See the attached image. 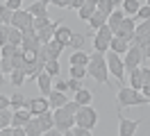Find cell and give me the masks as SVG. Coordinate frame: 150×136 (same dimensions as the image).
<instances>
[{
	"label": "cell",
	"instance_id": "cell-12",
	"mask_svg": "<svg viewBox=\"0 0 150 136\" xmlns=\"http://www.w3.org/2000/svg\"><path fill=\"white\" fill-rule=\"evenodd\" d=\"M30 118H32V111L28 107L14 109V113H11V127H25Z\"/></svg>",
	"mask_w": 150,
	"mask_h": 136
},
{
	"label": "cell",
	"instance_id": "cell-7",
	"mask_svg": "<svg viewBox=\"0 0 150 136\" xmlns=\"http://www.w3.org/2000/svg\"><path fill=\"white\" fill-rule=\"evenodd\" d=\"M107 66H109V73H112L118 82L125 80V75H127V73H125V63H123V57H121V54H116V52L107 54Z\"/></svg>",
	"mask_w": 150,
	"mask_h": 136
},
{
	"label": "cell",
	"instance_id": "cell-9",
	"mask_svg": "<svg viewBox=\"0 0 150 136\" xmlns=\"http://www.w3.org/2000/svg\"><path fill=\"white\" fill-rule=\"evenodd\" d=\"M43 66H46V59L39 54L37 59H32V61H25V66H23V73H25L28 77H32V80H37L39 75L43 73Z\"/></svg>",
	"mask_w": 150,
	"mask_h": 136
},
{
	"label": "cell",
	"instance_id": "cell-49",
	"mask_svg": "<svg viewBox=\"0 0 150 136\" xmlns=\"http://www.w3.org/2000/svg\"><path fill=\"white\" fill-rule=\"evenodd\" d=\"M5 82H7L5 80V73H2V68H0V84H5Z\"/></svg>",
	"mask_w": 150,
	"mask_h": 136
},
{
	"label": "cell",
	"instance_id": "cell-43",
	"mask_svg": "<svg viewBox=\"0 0 150 136\" xmlns=\"http://www.w3.org/2000/svg\"><path fill=\"white\" fill-rule=\"evenodd\" d=\"M66 82H68V91H80V89H82V80L71 77V80H66Z\"/></svg>",
	"mask_w": 150,
	"mask_h": 136
},
{
	"label": "cell",
	"instance_id": "cell-29",
	"mask_svg": "<svg viewBox=\"0 0 150 136\" xmlns=\"http://www.w3.org/2000/svg\"><path fill=\"white\" fill-rule=\"evenodd\" d=\"M43 70L48 75H52V77H59V59H48L46 66H43Z\"/></svg>",
	"mask_w": 150,
	"mask_h": 136
},
{
	"label": "cell",
	"instance_id": "cell-1",
	"mask_svg": "<svg viewBox=\"0 0 150 136\" xmlns=\"http://www.w3.org/2000/svg\"><path fill=\"white\" fill-rule=\"evenodd\" d=\"M55 127V116H52V109H46L37 116H32L25 125V136H43Z\"/></svg>",
	"mask_w": 150,
	"mask_h": 136
},
{
	"label": "cell",
	"instance_id": "cell-10",
	"mask_svg": "<svg viewBox=\"0 0 150 136\" xmlns=\"http://www.w3.org/2000/svg\"><path fill=\"white\" fill-rule=\"evenodd\" d=\"M137 127H139V120H127L121 113V109H118V134L121 136H134L137 134Z\"/></svg>",
	"mask_w": 150,
	"mask_h": 136
},
{
	"label": "cell",
	"instance_id": "cell-44",
	"mask_svg": "<svg viewBox=\"0 0 150 136\" xmlns=\"http://www.w3.org/2000/svg\"><path fill=\"white\" fill-rule=\"evenodd\" d=\"M21 2L23 0H5V5L11 9V11H16V9H21Z\"/></svg>",
	"mask_w": 150,
	"mask_h": 136
},
{
	"label": "cell",
	"instance_id": "cell-40",
	"mask_svg": "<svg viewBox=\"0 0 150 136\" xmlns=\"http://www.w3.org/2000/svg\"><path fill=\"white\" fill-rule=\"evenodd\" d=\"M134 18H141V20H150V5H141Z\"/></svg>",
	"mask_w": 150,
	"mask_h": 136
},
{
	"label": "cell",
	"instance_id": "cell-36",
	"mask_svg": "<svg viewBox=\"0 0 150 136\" xmlns=\"http://www.w3.org/2000/svg\"><path fill=\"white\" fill-rule=\"evenodd\" d=\"M0 16H2V20L9 25V23H11V16H14V11H11V9L7 7L5 2H0Z\"/></svg>",
	"mask_w": 150,
	"mask_h": 136
},
{
	"label": "cell",
	"instance_id": "cell-52",
	"mask_svg": "<svg viewBox=\"0 0 150 136\" xmlns=\"http://www.w3.org/2000/svg\"><path fill=\"white\" fill-rule=\"evenodd\" d=\"M146 5H150V0H148V2H146Z\"/></svg>",
	"mask_w": 150,
	"mask_h": 136
},
{
	"label": "cell",
	"instance_id": "cell-13",
	"mask_svg": "<svg viewBox=\"0 0 150 136\" xmlns=\"http://www.w3.org/2000/svg\"><path fill=\"white\" fill-rule=\"evenodd\" d=\"M25 107L32 111V116H37L41 111L50 109V102H48V98H32V100H25Z\"/></svg>",
	"mask_w": 150,
	"mask_h": 136
},
{
	"label": "cell",
	"instance_id": "cell-26",
	"mask_svg": "<svg viewBox=\"0 0 150 136\" xmlns=\"http://www.w3.org/2000/svg\"><path fill=\"white\" fill-rule=\"evenodd\" d=\"M25 80H28V75H25L23 70H18V68L9 73V82L14 84V86H16V89H21V86L25 84Z\"/></svg>",
	"mask_w": 150,
	"mask_h": 136
},
{
	"label": "cell",
	"instance_id": "cell-8",
	"mask_svg": "<svg viewBox=\"0 0 150 136\" xmlns=\"http://www.w3.org/2000/svg\"><path fill=\"white\" fill-rule=\"evenodd\" d=\"M132 43L139 45L141 50L150 43V20H141L139 25L134 27V39H132Z\"/></svg>",
	"mask_w": 150,
	"mask_h": 136
},
{
	"label": "cell",
	"instance_id": "cell-32",
	"mask_svg": "<svg viewBox=\"0 0 150 136\" xmlns=\"http://www.w3.org/2000/svg\"><path fill=\"white\" fill-rule=\"evenodd\" d=\"M68 73H71V77H75V80H84L86 75V66H71L68 68Z\"/></svg>",
	"mask_w": 150,
	"mask_h": 136
},
{
	"label": "cell",
	"instance_id": "cell-24",
	"mask_svg": "<svg viewBox=\"0 0 150 136\" xmlns=\"http://www.w3.org/2000/svg\"><path fill=\"white\" fill-rule=\"evenodd\" d=\"M121 5H123V14H125V16H137V11H139V7H141L139 0H123Z\"/></svg>",
	"mask_w": 150,
	"mask_h": 136
},
{
	"label": "cell",
	"instance_id": "cell-30",
	"mask_svg": "<svg viewBox=\"0 0 150 136\" xmlns=\"http://www.w3.org/2000/svg\"><path fill=\"white\" fill-rule=\"evenodd\" d=\"M21 107H25V95L21 91H16L9 98V109H21Z\"/></svg>",
	"mask_w": 150,
	"mask_h": 136
},
{
	"label": "cell",
	"instance_id": "cell-34",
	"mask_svg": "<svg viewBox=\"0 0 150 136\" xmlns=\"http://www.w3.org/2000/svg\"><path fill=\"white\" fill-rule=\"evenodd\" d=\"M11 113H14V111H9V107L0 111V129H2V127H9V125H11Z\"/></svg>",
	"mask_w": 150,
	"mask_h": 136
},
{
	"label": "cell",
	"instance_id": "cell-31",
	"mask_svg": "<svg viewBox=\"0 0 150 136\" xmlns=\"http://www.w3.org/2000/svg\"><path fill=\"white\" fill-rule=\"evenodd\" d=\"M7 41H9V43H14V45H21V41H23V32H21L18 27H11V25H9Z\"/></svg>",
	"mask_w": 150,
	"mask_h": 136
},
{
	"label": "cell",
	"instance_id": "cell-33",
	"mask_svg": "<svg viewBox=\"0 0 150 136\" xmlns=\"http://www.w3.org/2000/svg\"><path fill=\"white\" fill-rule=\"evenodd\" d=\"M114 9H116V5H114L112 0H98V11H103V14H112Z\"/></svg>",
	"mask_w": 150,
	"mask_h": 136
},
{
	"label": "cell",
	"instance_id": "cell-48",
	"mask_svg": "<svg viewBox=\"0 0 150 136\" xmlns=\"http://www.w3.org/2000/svg\"><path fill=\"white\" fill-rule=\"evenodd\" d=\"M143 57H146V59H150V43L143 48Z\"/></svg>",
	"mask_w": 150,
	"mask_h": 136
},
{
	"label": "cell",
	"instance_id": "cell-25",
	"mask_svg": "<svg viewBox=\"0 0 150 136\" xmlns=\"http://www.w3.org/2000/svg\"><path fill=\"white\" fill-rule=\"evenodd\" d=\"M28 11L34 18H37V16H48V5H43L41 0H37V2H32V5L28 7Z\"/></svg>",
	"mask_w": 150,
	"mask_h": 136
},
{
	"label": "cell",
	"instance_id": "cell-28",
	"mask_svg": "<svg viewBox=\"0 0 150 136\" xmlns=\"http://www.w3.org/2000/svg\"><path fill=\"white\" fill-rule=\"evenodd\" d=\"M93 50H96V52H105V54H107V52H109V41L93 34Z\"/></svg>",
	"mask_w": 150,
	"mask_h": 136
},
{
	"label": "cell",
	"instance_id": "cell-3",
	"mask_svg": "<svg viewBox=\"0 0 150 136\" xmlns=\"http://www.w3.org/2000/svg\"><path fill=\"white\" fill-rule=\"evenodd\" d=\"M139 104H148V98L141 91L132 89V86H121L118 89V109L139 107Z\"/></svg>",
	"mask_w": 150,
	"mask_h": 136
},
{
	"label": "cell",
	"instance_id": "cell-46",
	"mask_svg": "<svg viewBox=\"0 0 150 136\" xmlns=\"http://www.w3.org/2000/svg\"><path fill=\"white\" fill-rule=\"evenodd\" d=\"M68 2L71 0H52V5H57L59 9H68Z\"/></svg>",
	"mask_w": 150,
	"mask_h": 136
},
{
	"label": "cell",
	"instance_id": "cell-2",
	"mask_svg": "<svg viewBox=\"0 0 150 136\" xmlns=\"http://www.w3.org/2000/svg\"><path fill=\"white\" fill-rule=\"evenodd\" d=\"M86 73L100 84H109V66H107V57L105 52H96L89 54V63H86Z\"/></svg>",
	"mask_w": 150,
	"mask_h": 136
},
{
	"label": "cell",
	"instance_id": "cell-22",
	"mask_svg": "<svg viewBox=\"0 0 150 136\" xmlns=\"http://www.w3.org/2000/svg\"><path fill=\"white\" fill-rule=\"evenodd\" d=\"M68 63L71 66H86L89 63V54L82 52V50H73V54L68 57Z\"/></svg>",
	"mask_w": 150,
	"mask_h": 136
},
{
	"label": "cell",
	"instance_id": "cell-20",
	"mask_svg": "<svg viewBox=\"0 0 150 136\" xmlns=\"http://www.w3.org/2000/svg\"><path fill=\"white\" fill-rule=\"evenodd\" d=\"M123 18H125V14H123V11H118V9H114L112 14H109V18H107V25L112 27V32H114V34L118 32V27H121Z\"/></svg>",
	"mask_w": 150,
	"mask_h": 136
},
{
	"label": "cell",
	"instance_id": "cell-42",
	"mask_svg": "<svg viewBox=\"0 0 150 136\" xmlns=\"http://www.w3.org/2000/svg\"><path fill=\"white\" fill-rule=\"evenodd\" d=\"M52 89H55V91H62V93H66V91H68V82H66V80H59V77H57V82L52 84Z\"/></svg>",
	"mask_w": 150,
	"mask_h": 136
},
{
	"label": "cell",
	"instance_id": "cell-18",
	"mask_svg": "<svg viewBox=\"0 0 150 136\" xmlns=\"http://www.w3.org/2000/svg\"><path fill=\"white\" fill-rule=\"evenodd\" d=\"M107 18H109L107 14H103V11H98V9H96V14L89 18L86 23H89V27H91V32H96V30H100L103 25H107Z\"/></svg>",
	"mask_w": 150,
	"mask_h": 136
},
{
	"label": "cell",
	"instance_id": "cell-39",
	"mask_svg": "<svg viewBox=\"0 0 150 136\" xmlns=\"http://www.w3.org/2000/svg\"><path fill=\"white\" fill-rule=\"evenodd\" d=\"M96 36H100V39H107V41H112L114 32H112V27H109V25H103L100 30H96Z\"/></svg>",
	"mask_w": 150,
	"mask_h": 136
},
{
	"label": "cell",
	"instance_id": "cell-47",
	"mask_svg": "<svg viewBox=\"0 0 150 136\" xmlns=\"http://www.w3.org/2000/svg\"><path fill=\"white\" fill-rule=\"evenodd\" d=\"M7 107H9V98H7V95H0V111L7 109Z\"/></svg>",
	"mask_w": 150,
	"mask_h": 136
},
{
	"label": "cell",
	"instance_id": "cell-4",
	"mask_svg": "<svg viewBox=\"0 0 150 136\" xmlns=\"http://www.w3.org/2000/svg\"><path fill=\"white\" fill-rule=\"evenodd\" d=\"M75 125L86 127V129L93 132V127L98 125V111L93 107H89V104H82V107L75 111Z\"/></svg>",
	"mask_w": 150,
	"mask_h": 136
},
{
	"label": "cell",
	"instance_id": "cell-45",
	"mask_svg": "<svg viewBox=\"0 0 150 136\" xmlns=\"http://www.w3.org/2000/svg\"><path fill=\"white\" fill-rule=\"evenodd\" d=\"M84 2H86V0H71V2H68V7H71V9H80Z\"/></svg>",
	"mask_w": 150,
	"mask_h": 136
},
{
	"label": "cell",
	"instance_id": "cell-16",
	"mask_svg": "<svg viewBox=\"0 0 150 136\" xmlns=\"http://www.w3.org/2000/svg\"><path fill=\"white\" fill-rule=\"evenodd\" d=\"M37 86H39V91H41V93L48 98V93L52 91V75H48V73L43 70V73L37 77Z\"/></svg>",
	"mask_w": 150,
	"mask_h": 136
},
{
	"label": "cell",
	"instance_id": "cell-50",
	"mask_svg": "<svg viewBox=\"0 0 150 136\" xmlns=\"http://www.w3.org/2000/svg\"><path fill=\"white\" fill-rule=\"evenodd\" d=\"M41 2H43V5H50V2H52V0H41Z\"/></svg>",
	"mask_w": 150,
	"mask_h": 136
},
{
	"label": "cell",
	"instance_id": "cell-51",
	"mask_svg": "<svg viewBox=\"0 0 150 136\" xmlns=\"http://www.w3.org/2000/svg\"><path fill=\"white\" fill-rule=\"evenodd\" d=\"M0 25H7V23H5V20H2V16H0Z\"/></svg>",
	"mask_w": 150,
	"mask_h": 136
},
{
	"label": "cell",
	"instance_id": "cell-14",
	"mask_svg": "<svg viewBox=\"0 0 150 136\" xmlns=\"http://www.w3.org/2000/svg\"><path fill=\"white\" fill-rule=\"evenodd\" d=\"M130 45H132V43L127 41V39H123V36L114 34V36H112V41H109V50H112V52H116V54H125Z\"/></svg>",
	"mask_w": 150,
	"mask_h": 136
},
{
	"label": "cell",
	"instance_id": "cell-17",
	"mask_svg": "<svg viewBox=\"0 0 150 136\" xmlns=\"http://www.w3.org/2000/svg\"><path fill=\"white\" fill-rule=\"evenodd\" d=\"M55 39L59 41V43H64L66 48H68V43H71V39H73V30H71V27H66V25H57Z\"/></svg>",
	"mask_w": 150,
	"mask_h": 136
},
{
	"label": "cell",
	"instance_id": "cell-19",
	"mask_svg": "<svg viewBox=\"0 0 150 136\" xmlns=\"http://www.w3.org/2000/svg\"><path fill=\"white\" fill-rule=\"evenodd\" d=\"M55 32H57V23H50L48 27H43V30H39L37 36L41 43H48V41H52L55 39Z\"/></svg>",
	"mask_w": 150,
	"mask_h": 136
},
{
	"label": "cell",
	"instance_id": "cell-37",
	"mask_svg": "<svg viewBox=\"0 0 150 136\" xmlns=\"http://www.w3.org/2000/svg\"><path fill=\"white\" fill-rule=\"evenodd\" d=\"M50 23H52V20H50V16H37V18H34V30L39 32V30L48 27Z\"/></svg>",
	"mask_w": 150,
	"mask_h": 136
},
{
	"label": "cell",
	"instance_id": "cell-11",
	"mask_svg": "<svg viewBox=\"0 0 150 136\" xmlns=\"http://www.w3.org/2000/svg\"><path fill=\"white\" fill-rule=\"evenodd\" d=\"M134 27H137V18H134V16H130V18L125 16L116 34H118V36H123V39H127V41L132 43V39H134Z\"/></svg>",
	"mask_w": 150,
	"mask_h": 136
},
{
	"label": "cell",
	"instance_id": "cell-27",
	"mask_svg": "<svg viewBox=\"0 0 150 136\" xmlns=\"http://www.w3.org/2000/svg\"><path fill=\"white\" fill-rule=\"evenodd\" d=\"M91 98H93V93H91V91H86L84 86H82L80 91H75V102H77V104H89Z\"/></svg>",
	"mask_w": 150,
	"mask_h": 136
},
{
	"label": "cell",
	"instance_id": "cell-53",
	"mask_svg": "<svg viewBox=\"0 0 150 136\" xmlns=\"http://www.w3.org/2000/svg\"><path fill=\"white\" fill-rule=\"evenodd\" d=\"M148 104H150V98H148Z\"/></svg>",
	"mask_w": 150,
	"mask_h": 136
},
{
	"label": "cell",
	"instance_id": "cell-35",
	"mask_svg": "<svg viewBox=\"0 0 150 136\" xmlns=\"http://www.w3.org/2000/svg\"><path fill=\"white\" fill-rule=\"evenodd\" d=\"M21 50V45H14V43H5L2 48H0V52H2V57H14V54Z\"/></svg>",
	"mask_w": 150,
	"mask_h": 136
},
{
	"label": "cell",
	"instance_id": "cell-23",
	"mask_svg": "<svg viewBox=\"0 0 150 136\" xmlns=\"http://www.w3.org/2000/svg\"><path fill=\"white\" fill-rule=\"evenodd\" d=\"M127 73H130V86H132V89H137V91H141V86H143L141 66H139V68H132V70H127Z\"/></svg>",
	"mask_w": 150,
	"mask_h": 136
},
{
	"label": "cell",
	"instance_id": "cell-21",
	"mask_svg": "<svg viewBox=\"0 0 150 136\" xmlns=\"http://www.w3.org/2000/svg\"><path fill=\"white\" fill-rule=\"evenodd\" d=\"M96 9H98V2H89V0H86L84 5L77 9V14H80V18H82V20H89V18L96 14Z\"/></svg>",
	"mask_w": 150,
	"mask_h": 136
},
{
	"label": "cell",
	"instance_id": "cell-38",
	"mask_svg": "<svg viewBox=\"0 0 150 136\" xmlns=\"http://www.w3.org/2000/svg\"><path fill=\"white\" fill-rule=\"evenodd\" d=\"M82 45H84V36H82V34H73L68 48H73V50H82Z\"/></svg>",
	"mask_w": 150,
	"mask_h": 136
},
{
	"label": "cell",
	"instance_id": "cell-15",
	"mask_svg": "<svg viewBox=\"0 0 150 136\" xmlns=\"http://www.w3.org/2000/svg\"><path fill=\"white\" fill-rule=\"evenodd\" d=\"M48 102H50V109H59V107H64L66 102H68V98H66V93L52 89L48 93Z\"/></svg>",
	"mask_w": 150,
	"mask_h": 136
},
{
	"label": "cell",
	"instance_id": "cell-41",
	"mask_svg": "<svg viewBox=\"0 0 150 136\" xmlns=\"http://www.w3.org/2000/svg\"><path fill=\"white\" fill-rule=\"evenodd\" d=\"M0 68H2V73H11V70H14L11 57H2V59H0Z\"/></svg>",
	"mask_w": 150,
	"mask_h": 136
},
{
	"label": "cell",
	"instance_id": "cell-6",
	"mask_svg": "<svg viewBox=\"0 0 150 136\" xmlns=\"http://www.w3.org/2000/svg\"><path fill=\"white\" fill-rule=\"evenodd\" d=\"M9 25L11 27H18L21 32H23V30H32V27H34V16L30 14L28 9H16L14 16H11Z\"/></svg>",
	"mask_w": 150,
	"mask_h": 136
},
{
	"label": "cell",
	"instance_id": "cell-5",
	"mask_svg": "<svg viewBox=\"0 0 150 136\" xmlns=\"http://www.w3.org/2000/svg\"><path fill=\"white\" fill-rule=\"evenodd\" d=\"M146 61H148V59L143 57V50H141L139 45L132 43L130 48H127V52H125V59H123V63H125V73L132 70V68H139V66H143Z\"/></svg>",
	"mask_w": 150,
	"mask_h": 136
}]
</instances>
